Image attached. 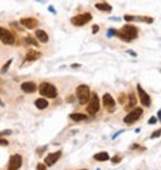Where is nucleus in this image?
<instances>
[{"mask_svg": "<svg viewBox=\"0 0 161 170\" xmlns=\"http://www.w3.org/2000/svg\"><path fill=\"white\" fill-rule=\"evenodd\" d=\"M115 36H118L121 40H125V42H132L138 38V30L132 24H125L121 30H117Z\"/></svg>", "mask_w": 161, "mask_h": 170, "instance_id": "obj_1", "label": "nucleus"}, {"mask_svg": "<svg viewBox=\"0 0 161 170\" xmlns=\"http://www.w3.org/2000/svg\"><path fill=\"white\" fill-rule=\"evenodd\" d=\"M39 90V94L44 96V98H50V99H55L58 96V90L56 87L54 86L52 83H48V82H42L38 87Z\"/></svg>", "mask_w": 161, "mask_h": 170, "instance_id": "obj_2", "label": "nucleus"}, {"mask_svg": "<svg viewBox=\"0 0 161 170\" xmlns=\"http://www.w3.org/2000/svg\"><path fill=\"white\" fill-rule=\"evenodd\" d=\"M0 42L6 46H16L18 44V39L15 38L14 32L8 28L0 26Z\"/></svg>", "mask_w": 161, "mask_h": 170, "instance_id": "obj_3", "label": "nucleus"}, {"mask_svg": "<svg viewBox=\"0 0 161 170\" xmlns=\"http://www.w3.org/2000/svg\"><path fill=\"white\" fill-rule=\"evenodd\" d=\"M75 94L80 104H86L89 102V99H90V94H91L90 87L86 86V84H79L75 90Z\"/></svg>", "mask_w": 161, "mask_h": 170, "instance_id": "obj_4", "label": "nucleus"}, {"mask_svg": "<svg viewBox=\"0 0 161 170\" xmlns=\"http://www.w3.org/2000/svg\"><path fill=\"white\" fill-rule=\"evenodd\" d=\"M91 19H93V16H91L90 12H85V14H79V15L72 16L70 22H71L72 26H75V27H82L85 24H87L89 22H91Z\"/></svg>", "mask_w": 161, "mask_h": 170, "instance_id": "obj_5", "label": "nucleus"}, {"mask_svg": "<svg viewBox=\"0 0 161 170\" xmlns=\"http://www.w3.org/2000/svg\"><path fill=\"white\" fill-rule=\"evenodd\" d=\"M87 113L91 115H94L95 113H98L99 110V98L97 95V92H91L90 94V99L87 102Z\"/></svg>", "mask_w": 161, "mask_h": 170, "instance_id": "obj_6", "label": "nucleus"}, {"mask_svg": "<svg viewBox=\"0 0 161 170\" xmlns=\"http://www.w3.org/2000/svg\"><path fill=\"white\" fill-rule=\"evenodd\" d=\"M142 113H144V110H142L141 107H134V108H132V110L128 113V115L124 118V122L126 123V125L134 123L136 121L140 119V117L142 115Z\"/></svg>", "mask_w": 161, "mask_h": 170, "instance_id": "obj_7", "label": "nucleus"}, {"mask_svg": "<svg viewBox=\"0 0 161 170\" xmlns=\"http://www.w3.org/2000/svg\"><path fill=\"white\" fill-rule=\"evenodd\" d=\"M19 23L22 24L24 28H27V30H36L39 26V22L38 19L32 18V16H27V18H22L19 20Z\"/></svg>", "mask_w": 161, "mask_h": 170, "instance_id": "obj_8", "label": "nucleus"}, {"mask_svg": "<svg viewBox=\"0 0 161 170\" xmlns=\"http://www.w3.org/2000/svg\"><path fill=\"white\" fill-rule=\"evenodd\" d=\"M137 92H138V96H140V100L142 103V106L145 107H149L152 104V100H150V96L146 91H144V88L141 87V84H137Z\"/></svg>", "mask_w": 161, "mask_h": 170, "instance_id": "obj_9", "label": "nucleus"}, {"mask_svg": "<svg viewBox=\"0 0 161 170\" xmlns=\"http://www.w3.org/2000/svg\"><path fill=\"white\" fill-rule=\"evenodd\" d=\"M22 162H23V157L20 154L11 155L10 161H8V170H18L22 166Z\"/></svg>", "mask_w": 161, "mask_h": 170, "instance_id": "obj_10", "label": "nucleus"}, {"mask_svg": "<svg viewBox=\"0 0 161 170\" xmlns=\"http://www.w3.org/2000/svg\"><path fill=\"white\" fill-rule=\"evenodd\" d=\"M62 157V151L58 150L55 153H50L46 158H44V164H46V166H52V165L56 164V161H59V158Z\"/></svg>", "mask_w": 161, "mask_h": 170, "instance_id": "obj_11", "label": "nucleus"}, {"mask_svg": "<svg viewBox=\"0 0 161 170\" xmlns=\"http://www.w3.org/2000/svg\"><path fill=\"white\" fill-rule=\"evenodd\" d=\"M20 88H22L23 92H26V94H32V92H35L36 90H38V84H36L35 82H23L22 84H20Z\"/></svg>", "mask_w": 161, "mask_h": 170, "instance_id": "obj_12", "label": "nucleus"}, {"mask_svg": "<svg viewBox=\"0 0 161 170\" xmlns=\"http://www.w3.org/2000/svg\"><path fill=\"white\" fill-rule=\"evenodd\" d=\"M102 104L103 107H107L109 110H114V106H115V100L113 99V96L109 94V92H106L103 96H102Z\"/></svg>", "mask_w": 161, "mask_h": 170, "instance_id": "obj_13", "label": "nucleus"}, {"mask_svg": "<svg viewBox=\"0 0 161 170\" xmlns=\"http://www.w3.org/2000/svg\"><path fill=\"white\" fill-rule=\"evenodd\" d=\"M35 38L43 44H46L48 42V34L44 30H40V28H36L35 30Z\"/></svg>", "mask_w": 161, "mask_h": 170, "instance_id": "obj_14", "label": "nucleus"}, {"mask_svg": "<svg viewBox=\"0 0 161 170\" xmlns=\"http://www.w3.org/2000/svg\"><path fill=\"white\" fill-rule=\"evenodd\" d=\"M42 54H40L39 51L36 50H27V54H26V60L27 62H35V60H38Z\"/></svg>", "mask_w": 161, "mask_h": 170, "instance_id": "obj_15", "label": "nucleus"}, {"mask_svg": "<svg viewBox=\"0 0 161 170\" xmlns=\"http://www.w3.org/2000/svg\"><path fill=\"white\" fill-rule=\"evenodd\" d=\"M95 8L99 11H103L106 12V14H110L111 12V6L106 2H102V3H95Z\"/></svg>", "mask_w": 161, "mask_h": 170, "instance_id": "obj_16", "label": "nucleus"}, {"mask_svg": "<svg viewBox=\"0 0 161 170\" xmlns=\"http://www.w3.org/2000/svg\"><path fill=\"white\" fill-rule=\"evenodd\" d=\"M35 106H36V108H39V110H44V108L48 107V100L46 98H38L35 100Z\"/></svg>", "mask_w": 161, "mask_h": 170, "instance_id": "obj_17", "label": "nucleus"}, {"mask_svg": "<svg viewBox=\"0 0 161 170\" xmlns=\"http://www.w3.org/2000/svg\"><path fill=\"white\" fill-rule=\"evenodd\" d=\"M129 103L126 104V110H132V108H134L136 107V104H137V98H136V95H134V92H130L129 94Z\"/></svg>", "mask_w": 161, "mask_h": 170, "instance_id": "obj_18", "label": "nucleus"}, {"mask_svg": "<svg viewBox=\"0 0 161 170\" xmlns=\"http://www.w3.org/2000/svg\"><path fill=\"white\" fill-rule=\"evenodd\" d=\"M95 161H98V162H103V161H109V154L106 151H101V153H97V154H94V157H93Z\"/></svg>", "mask_w": 161, "mask_h": 170, "instance_id": "obj_19", "label": "nucleus"}, {"mask_svg": "<svg viewBox=\"0 0 161 170\" xmlns=\"http://www.w3.org/2000/svg\"><path fill=\"white\" fill-rule=\"evenodd\" d=\"M68 118H70L71 121H74V122H82V121L87 119V115L86 114H78V113H74V114H70Z\"/></svg>", "mask_w": 161, "mask_h": 170, "instance_id": "obj_20", "label": "nucleus"}, {"mask_svg": "<svg viewBox=\"0 0 161 170\" xmlns=\"http://www.w3.org/2000/svg\"><path fill=\"white\" fill-rule=\"evenodd\" d=\"M136 19L140 20V22H142V23H148V24H152L154 22V19H153L152 16H136Z\"/></svg>", "mask_w": 161, "mask_h": 170, "instance_id": "obj_21", "label": "nucleus"}, {"mask_svg": "<svg viewBox=\"0 0 161 170\" xmlns=\"http://www.w3.org/2000/svg\"><path fill=\"white\" fill-rule=\"evenodd\" d=\"M11 63H12V59H8L7 62L3 64L2 70H0V74H2V75H4V74H6V72L8 71V68H10V64H11Z\"/></svg>", "mask_w": 161, "mask_h": 170, "instance_id": "obj_22", "label": "nucleus"}, {"mask_svg": "<svg viewBox=\"0 0 161 170\" xmlns=\"http://www.w3.org/2000/svg\"><path fill=\"white\" fill-rule=\"evenodd\" d=\"M23 42L26 43V44H32V46H35V47H38V44H39L35 39H32L31 36H27V38H24V39H23Z\"/></svg>", "mask_w": 161, "mask_h": 170, "instance_id": "obj_23", "label": "nucleus"}, {"mask_svg": "<svg viewBox=\"0 0 161 170\" xmlns=\"http://www.w3.org/2000/svg\"><path fill=\"white\" fill-rule=\"evenodd\" d=\"M124 20L125 22H134V20H137V19H136V16H133V15H125Z\"/></svg>", "mask_w": 161, "mask_h": 170, "instance_id": "obj_24", "label": "nucleus"}, {"mask_svg": "<svg viewBox=\"0 0 161 170\" xmlns=\"http://www.w3.org/2000/svg\"><path fill=\"white\" fill-rule=\"evenodd\" d=\"M160 135H161V129H159V130H156V131H153L152 135H150V138L154 139V138H159Z\"/></svg>", "mask_w": 161, "mask_h": 170, "instance_id": "obj_25", "label": "nucleus"}, {"mask_svg": "<svg viewBox=\"0 0 161 170\" xmlns=\"http://www.w3.org/2000/svg\"><path fill=\"white\" fill-rule=\"evenodd\" d=\"M120 162H121V155H114L111 158V164L117 165V164H120Z\"/></svg>", "mask_w": 161, "mask_h": 170, "instance_id": "obj_26", "label": "nucleus"}, {"mask_svg": "<svg viewBox=\"0 0 161 170\" xmlns=\"http://www.w3.org/2000/svg\"><path fill=\"white\" fill-rule=\"evenodd\" d=\"M126 98H128V96L125 95V94H121V95H120V103H121V104L126 103Z\"/></svg>", "mask_w": 161, "mask_h": 170, "instance_id": "obj_27", "label": "nucleus"}, {"mask_svg": "<svg viewBox=\"0 0 161 170\" xmlns=\"http://www.w3.org/2000/svg\"><path fill=\"white\" fill-rule=\"evenodd\" d=\"M115 32H117V30H114V28H110V30L107 31V36L110 38V36H115Z\"/></svg>", "mask_w": 161, "mask_h": 170, "instance_id": "obj_28", "label": "nucleus"}, {"mask_svg": "<svg viewBox=\"0 0 161 170\" xmlns=\"http://www.w3.org/2000/svg\"><path fill=\"white\" fill-rule=\"evenodd\" d=\"M46 164H38L36 165V170H46Z\"/></svg>", "mask_w": 161, "mask_h": 170, "instance_id": "obj_29", "label": "nucleus"}, {"mask_svg": "<svg viewBox=\"0 0 161 170\" xmlns=\"http://www.w3.org/2000/svg\"><path fill=\"white\" fill-rule=\"evenodd\" d=\"M157 121H159V119H157L156 117H150V119L148 121V123L149 125H154V123H157Z\"/></svg>", "mask_w": 161, "mask_h": 170, "instance_id": "obj_30", "label": "nucleus"}, {"mask_svg": "<svg viewBox=\"0 0 161 170\" xmlns=\"http://www.w3.org/2000/svg\"><path fill=\"white\" fill-rule=\"evenodd\" d=\"M74 99H75L74 95H68L67 98H66V102H67V103H72V102H74Z\"/></svg>", "mask_w": 161, "mask_h": 170, "instance_id": "obj_31", "label": "nucleus"}, {"mask_svg": "<svg viewBox=\"0 0 161 170\" xmlns=\"http://www.w3.org/2000/svg\"><path fill=\"white\" fill-rule=\"evenodd\" d=\"M130 149H141V150H146V147H141V146H138V145H137V143L132 145V146H130Z\"/></svg>", "mask_w": 161, "mask_h": 170, "instance_id": "obj_32", "label": "nucleus"}, {"mask_svg": "<svg viewBox=\"0 0 161 170\" xmlns=\"http://www.w3.org/2000/svg\"><path fill=\"white\" fill-rule=\"evenodd\" d=\"M46 149H47V146H43V147H39V149H38V150H36V153H38V155H40V154H42V153H43L44 150H46Z\"/></svg>", "mask_w": 161, "mask_h": 170, "instance_id": "obj_33", "label": "nucleus"}, {"mask_svg": "<svg viewBox=\"0 0 161 170\" xmlns=\"http://www.w3.org/2000/svg\"><path fill=\"white\" fill-rule=\"evenodd\" d=\"M0 145H8V141L6 139V138H3V137H0Z\"/></svg>", "mask_w": 161, "mask_h": 170, "instance_id": "obj_34", "label": "nucleus"}, {"mask_svg": "<svg viewBox=\"0 0 161 170\" xmlns=\"http://www.w3.org/2000/svg\"><path fill=\"white\" fill-rule=\"evenodd\" d=\"M98 30H99V26L98 24H94V26H93V34H97Z\"/></svg>", "mask_w": 161, "mask_h": 170, "instance_id": "obj_35", "label": "nucleus"}, {"mask_svg": "<svg viewBox=\"0 0 161 170\" xmlns=\"http://www.w3.org/2000/svg\"><path fill=\"white\" fill-rule=\"evenodd\" d=\"M126 52H128V54H129V55H130V56H137V54H136V51H132V50H128Z\"/></svg>", "mask_w": 161, "mask_h": 170, "instance_id": "obj_36", "label": "nucleus"}, {"mask_svg": "<svg viewBox=\"0 0 161 170\" xmlns=\"http://www.w3.org/2000/svg\"><path fill=\"white\" fill-rule=\"evenodd\" d=\"M124 131H125V130H121V131H118V133H115V134H114V135H113V139H115V138H117V137H118L120 134H122V133H124Z\"/></svg>", "mask_w": 161, "mask_h": 170, "instance_id": "obj_37", "label": "nucleus"}, {"mask_svg": "<svg viewBox=\"0 0 161 170\" xmlns=\"http://www.w3.org/2000/svg\"><path fill=\"white\" fill-rule=\"evenodd\" d=\"M48 10H50V12H51V14H56L55 8H54V7H52V6H50V7H48Z\"/></svg>", "mask_w": 161, "mask_h": 170, "instance_id": "obj_38", "label": "nucleus"}, {"mask_svg": "<svg viewBox=\"0 0 161 170\" xmlns=\"http://www.w3.org/2000/svg\"><path fill=\"white\" fill-rule=\"evenodd\" d=\"M71 67H72V68H78V67H80V64H78V63H74V64H71Z\"/></svg>", "mask_w": 161, "mask_h": 170, "instance_id": "obj_39", "label": "nucleus"}, {"mask_svg": "<svg viewBox=\"0 0 161 170\" xmlns=\"http://www.w3.org/2000/svg\"><path fill=\"white\" fill-rule=\"evenodd\" d=\"M157 118H159V121H161V110L159 111V114H157Z\"/></svg>", "mask_w": 161, "mask_h": 170, "instance_id": "obj_40", "label": "nucleus"}, {"mask_svg": "<svg viewBox=\"0 0 161 170\" xmlns=\"http://www.w3.org/2000/svg\"><path fill=\"white\" fill-rule=\"evenodd\" d=\"M0 106H2V107H4V103L2 102V100H0Z\"/></svg>", "mask_w": 161, "mask_h": 170, "instance_id": "obj_41", "label": "nucleus"}, {"mask_svg": "<svg viewBox=\"0 0 161 170\" xmlns=\"http://www.w3.org/2000/svg\"><path fill=\"white\" fill-rule=\"evenodd\" d=\"M38 2H42L43 3V2H46V0H38Z\"/></svg>", "mask_w": 161, "mask_h": 170, "instance_id": "obj_42", "label": "nucleus"}, {"mask_svg": "<svg viewBox=\"0 0 161 170\" xmlns=\"http://www.w3.org/2000/svg\"><path fill=\"white\" fill-rule=\"evenodd\" d=\"M97 170H101V169H97Z\"/></svg>", "mask_w": 161, "mask_h": 170, "instance_id": "obj_43", "label": "nucleus"}, {"mask_svg": "<svg viewBox=\"0 0 161 170\" xmlns=\"http://www.w3.org/2000/svg\"><path fill=\"white\" fill-rule=\"evenodd\" d=\"M83 170H86V169H83Z\"/></svg>", "mask_w": 161, "mask_h": 170, "instance_id": "obj_44", "label": "nucleus"}]
</instances>
